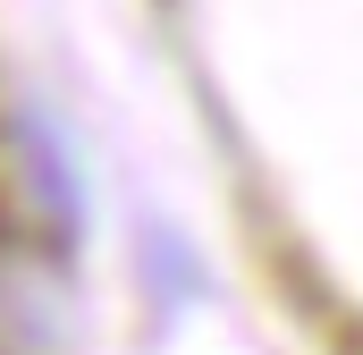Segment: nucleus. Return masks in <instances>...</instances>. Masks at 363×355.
<instances>
[{
  "instance_id": "obj_1",
  "label": "nucleus",
  "mask_w": 363,
  "mask_h": 355,
  "mask_svg": "<svg viewBox=\"0 0 363 355\" xmlns=\"http://www.w3.org/2000/svg\"><path fill=\"white\" fill-rule=\"evenodd\" d=\"M0 355H77L68 263L34 237H0Z\"/></svg>"
}]
</instances>
